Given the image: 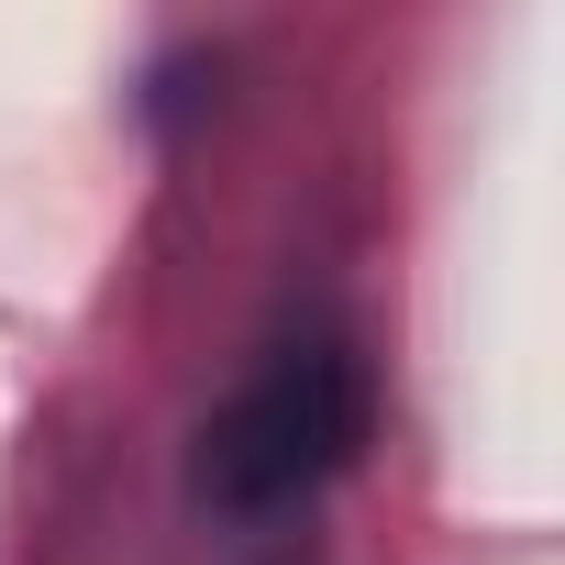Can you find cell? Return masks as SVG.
Returning <instances> with one entry per match:
<instances>
[{"mask_svg": "<svg viewBox=\"0 0 565 565\" xmlns=\"http://www.w3.org/2000/svg\"><path fill=\"white\" fill-rule=\"evenodd\" d=\"M377 433V377L355 355V333H289V344H266L255 377L200 422L189 444V499L233 532L255 521H289L311 510Z\"/></svg>", "mask_w": 565, "mask_h": 565, "instance_id": "cell-1", "label": "cell"}]
</instances>
